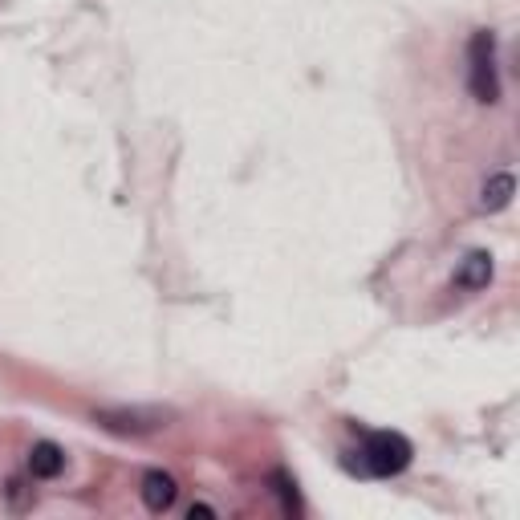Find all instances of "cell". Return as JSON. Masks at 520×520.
Wrapping results in <instances>:
<instances>
[{"label":"cell","mask_w":520,"mask_h":520,"mask_svg":"<svg viewBox=\"0 0 520 520\" xmlns=\"http://www.w3.org/2000/svg\"><path fill=\"white\" fill-rule=\"evenodd\" d=\"M411 439L399 435V431H370L362 439V451H358V460H362V472L366 476H399L411 468Z\"/></svg>","instance_id":"6da1fadb"},{"label":"cell","mask_w":520,"mask_h":520,"mask_svg":"<svg viewBox=\"0 0 520 520\" xmlns=\"http://www.w3.org/2000/svg\"><path fill=\"white\" fill-rule=\"evenodd\" d=\"M468 90L476 102L496 106L500 102V70H496V37L488 29H476L468 41Z\"/></svg>","instance_id":"7a4b0ae2"},{"label":"cell","mask_w":520,"mask_h":520,"mask_svg":"<svg viewBox=\"0 0 520 520\" xmlns=\"http://www.w3.org/2000/svg\"><path fill=\"white\" fill-rule=\"evenodd\" d=\"M106 431H118V435H147L155 427H167V411H155V407H135V411H98L94 415Z\"/></svg>","instance_id":"3957f363"},{"label":"cell","mask_w":520,"mask_h":520,"mask_svg":"<svg viewBox=\"0 0 520 520\" xmlns=\"http://www.w3.org/2000/svg\"><path fill=\"white\" fill-rule=\"evenodd\" d=\"M488 281H492V256L488 252H468L460 260V269H455V285L468 289V293H480V289H488Z\"/></svg>","instance_id":"277c9868"},{"label":"cell","mask_w":520,"mask_h":520,"mask_svg":"<svg viewBox=\"0 0 520 520\" xmlns=\"http://www.w3.org/2000/svg\"><path fill=\"white\" fill-rule=\"evenodd\" d=\"M139 492H143V504H147L151 512H167V508L175 504V496H179V484H175V476H167V472H147Z\"/></svg>","instance_id":"5b68a950"},{"label":"cell","mask_w":520,"mask_h":520,"mask_svg":"<svg viewBox=\"0 0 520 520\" xmlns=\"http://www.w3.org/2000/svg\"><path fill=\"white\" fill-rule=\"evenodd\" d=\"M29 472H33L37 480H57V476L65 472V451H61L57 443H49V439L33 443V451H29Z\"/></svg>","instance_id":"8992f818"},{"label":"cell","mask_w":520,"mask_h":520,"mask_svg":"<svg viewBox=\"0 0 520 520\" xmlns=\"http://www.w3.org/2000/svg\"><path fill=\"white\" fill-rule=\"evenodd\" d=\"M512 191H516V179L508 171L492 175L484 187H480V212H504L512 204Z\"/></svg>","instance_id":"52a82bcc"},{"label":"cell","mask_w":520,"mask_h":520,"mask_svg":"<svg viewBox=\"0 0 520 520\" xmlns=\"http://www.w3.org/2000/svg\"><path fill=\"white\" fill-rule=\"evenodd\" d=\"M277 484H281V496H285V512H297V492H293L297 484H289L285 476H277Z\"/></svg>","instance_id":"ba28073f"},{"label":"cell","mask_w":520,"mask_h":520,"mask_svg":"<svg viewBox=\"0 0 520 520\" xmlns=\"http://www.w3.org/2000/svg\"><path fill=\"white\" fill-rule=\"evenodd\" d=\"M187 516H191V520H195V516H216V508H212V504H191Z\"/></svg>","instance_id":"9c48e42d"}]
</instances>
